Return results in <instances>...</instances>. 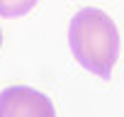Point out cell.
Listing matches in <instances>:
<instances>
[{
  "label": "cell",
  "instance_id": "6da1fadb",
  "mask_svg": "<svg viewBox=\"0 0 124 117\" xmlns=\"http://www.w3.org/2000/svg\"><path fill=\"white\" fill-rule=\"evenodd\" d=\"M68 44L76 61L85 71L105 81L112 76L114 64L119 58L122 39H119L114 20L107 12H102L100 8L78 10L68 27Z\"/></svg>",
  "mask_w": 124,
  "mask_h": 117
},
{
  "label": "cell",
  "instance_id": "7a4b0ae2",
  "mask_svg": "<svg viewBox=\"0 0 124 117\" xmlns=\"http://www.w3.org/2000/svg\"><path fill=\"white\" fill-rule=\"evenodd\" d=\"M54 117L56 115V107L54 102L34 90V88H27V85H10L0 93V117Z\"/></svg>",
  "mask_w": 124,
  "mask_h": 117
},
{
  "label": "cell",
  "instance_id": "3957f363",
  "mask_svg": "<svg viewBox=\"0 0 124 117\" xmlns=\"http://www.w3.org/2000/svg\"><path fill=\"white\" fill-rule=\"evenodd\" d=\"M39 0H0V17H22Z\"/></svg>",
  "mask_w": 124,
  "mask_h": 117
},
{
  "label": "cell",
  "instance_id": "277c9868",
  "mask_svg": "<svg viewBox=\"0 0 124 117\" xmlns=\"http://www.w3.org/2000/svg\"><path fill=\"white\" fill-rule=\"evenodd\" d=\"M0 46H3V29H0Z\"/></svg>",
  "mask_w": 124,
  "mask_h": 117
}]
</instances>
